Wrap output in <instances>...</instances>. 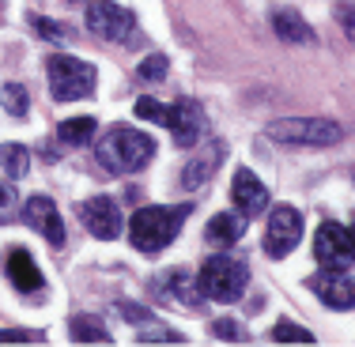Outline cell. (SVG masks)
I'll list each match as a JSON object with an SVG mask.
<instances>
[{
    "instance_id": "1",
    "label": "cell",
    "mask_w": 355,
    "mask_h": 347,
    "mask_svg": "<svg viewBox=\"0 0 355 347\" xmlns=\"http://www.w3.org/2000/svg\"><path fill=\"white\" fill-rule=\"evenodd\" d=\"M185 215H189V204H151V208H140L137 215L129 219L132 249H140V253L166 249V245L178 238Z\"/></svg>"
},
{
    "instance_id": "2",
    "label": "cell",
    "mask_w": 355,
    "mask_h": 347,
    "mask_svg": "<svg viewBox=\"0 0 355 347\" xmlns=\"http://www.w3.org/2000/svg\"><path fill=\"white\" fill-rule=\"evenodd\" d=\"M155 159V140L140 129H125L114 125L103 140H98V163L110 174H137Z\"/></svg>"
},
{
    "instance_id": "3",
    "label": "cell",
    "mask_w": 355,
    "mask_h": 347,
    "mask_svg": "<svg viewBox=\"0 0 355 347\" xmlns=\"http://www.w3.org/2000/svg\"><path fill=\"white\" fill-rule=\"evenodd\" d=\"M46 80H49V95L57 103H80V98L95 95L98 75H95V64L69 57V53H57L46 61Z\"/></svg>"
},
{
    "instance_id": "4",
    "label": "cell",
    "mask_w": 355,
    "mask_h": 347,
    "mask_svg": "<svg viewBox=\"0 0 355 347\" xmlns=\"http://www.w3.org/2000/svg\"><path fill=\"white\" fill-rule=\"evenodd\" d=\"M246 279H250V272L234 253H216V257H208L200 265L197 287L212 302H239L242 291H246Z\"/></svg>"
},
{
    "instance_id": "5",
    "label": "cell",
    "mask_w": 355,
    "mask_h": 347,
    "mask_svg": "<svg viewBox=\"0 0 355 347\" xmlns=\"http://www.w3.org/2000/svg\"><path fill=\"white\" fill-rule=\"evenodd\" d=\"M268 136L291 148H333L344 140V129L325 117H280L268 125Z\"/></svg>"
},
{
    "instance_id": "6",
    "label": "cell",
    "mask_w": 355,
    "mask_h": 347,
    "mask_svg": "<svg viewBox=\"0 0 355 347\" xmlns=\"http://www.w3.org/2000/svg\"><path fill=\"white\" fill-rule=\"evenodd\" d=\"M83 23L95 38H106V42H132L129 35L137 30V15L129 8L114 4V0H91Z\"/></svg>"
},
{
    "instance_id": "7",
    "label": "cell",
    "mask_w": 355,
    "mask_h": 347,
    "mask_svg": "<svg viewBox=\"0 0 355 347\" xmlns=\"http://www.w3.org/2000/svg\"><path fill=\"white\" fill-rule=\"evenodd\" d=\"M314 257L321 268H352L355 265V238L340 223H321L314 234Z\"/></svg>"
},
{
    "instance_id": "8",
    "label": "cell",
    "mask_w": 355,
    "mask_h": 347,
    "mask_svg": "<svg viewBox=\"0 0 355 347\" xmlns=\"http://www.w3.org/2000/svg\"><path fill=\"white\" fill-rule=\"evenodd\" d=\"M302 238V215L291 204H276L272 215H268V231H265V249L268 257H287V253L299 245Z\"/></svg>"
},
{
    "instance_id": "9",
    "label": "cell",
    "mask_w": 355,
    "mask_h": 347,
    "mask_svg": "<svg viewBox=\"0 0 355 347\" xmlns=\"http://www.w3.org/2000/svg\"><path fill=\"white\" fill-rule=\"evenodd\" d=\"M166 129H171V136L178 148H193L200 136H205L208 121H205V109L200 103H193V98H178L174 106H166Z\"/></svg>"
},
{
    "instance_id": "10",
    "label": "cell",
    "mask_w": 355,
    "mask_h": 347,
    "mask_svg": "<svg viewBox=\"0 0 355 347\" xmlns=\"http://www.w3.org/2000/svg\"><path fill=\"white\" fill-rule=\"evenodd\" d=\"M306 283L325 306H333V310H352L355 306V276H348L344 268H321V272H314L306 279Z\"/></svg>"
},
{
    "instance_id": "11",
    "label": "cell",
    "mask_w": 355,
    "mask_h": 347,
    "mask_svg": "<svg viewBox=\"0 0 355 347\" xmlns=\"http://www.w3.org/2000/svg\"><path fill=\"white\" fill-rule=\"evenodd\" d=\"M80 219L83 226H87V234H95V238H117L121 234V208L114 204L110 197H91L80 204Z\"/></svg>"
},
{
    "instance_id": "12",
    "label": "cell",
    "mask_w": 355,
    "mask_h": 347,
    "mask_svg": "<svg viewBox=\"0 0 355 347\" xmlns=\"http://www.w3.org/2000/svg\"><path fill=\"white\" fill-rule=\"evenodd\" d=\"M23 223H27L31 231H38L49 245H64V219L49 197H31L27 204H23Z\"/></svg>"
},
{
    "instance_id": "13",
    "label": "cell",
    "mask_w": 355,
    "mask_h": 347,
    "mask_svg": "<svg viewBox=\"0 0 355 347\" xmlns=\"http://www.w3.org/2000/svg\"><path fill=\"white\" fill-rule=\"evenodd\" d=\"M231 197H234V208H239L246 219L261 215V211L268 208V189H265V181H261L253 170H246V166H242V170H234Z\"/></svg>"
},
{
    "instance_id": "14",
    "label": "cell",
    "mask_w": 355,
    "mask_h": 347,
    "mask_svg": "<svg viewBox=\"0 0 355 347\" xmlns=\"http://www.w3.org/2000/svg\"><path fill=\"white\" fill-rule=\"evenodd\" d=\"M4 268H8V279H12L15 291L31 294V291H38V287H42V272H38L35 257H31L27 249H12V253H8V260H4Z\"/></svg>"
},
{
    "instance_id": "15",
    "label": "cell",
    "mask_w": 355,
    "mask_h": 347,
    "mask_svg": "<svg viewBox=\"0 0 355 347\" xmlns=\"http://www.w3.org/2000/svg\"><path fill=\"white\" fill-rule=\"evenodd\" d=\"M219 163H223V143H208L197 159H189V166H185V174H182V185L185 189H200V185L219 170Z\"/></svg>"
},
{
    "instance_id": "16",
    "label": "cell",
    "mask_w": 355,
    "mask_h": 347,
    "mask_svg": "<svg viewBox=\"0 0 355 347\" xmlns=\"http://www.w3.org/2000/svg\"><path fill=\"white\" fill-rule=\"evenodd\" d=\"M268 23H272L276 38H284V42H310L314 38V27H310L295 8H272Z\"/></svg>"
},
{
    "instance_id": "17",
    "label": "cell",
    "mask_w": 355,
    "mask_h": 347,
    "mask_svg": "<svg viewBox=\"0 0 355 347\" xmlns=\"http://www.w3.org/2000/svg\"><path fill=\"white\" fill-rule=\"evenodd\" d=\"M246 223H250V219L242 215V211H239V215H234V211H219L212 223H208L205 234H208V242H216V245H234L242 238V231H246Z\"/></svg>"
},
{
    "instance_id": "18",
    "label": "cell",
    "mask_w": 355,
    "mask_h": 347,
    "mask_svg": "<svg viewBox=\"0 0 355 347\" xmlns=\"http://www.w3.org/2000/svg\"><path fill=\"white\" fill-rule=\"evenodd\" d=\"M95 117H69V121L57 125V140L69 143V148H83V143L95 140Z\"/></svg>"
},
{
    "instance_id": "19",
    "label": "cell",
    "mask_w": 355,
    "mask_h": 347,
    "mask_svg": "<svg viewBox=\"0 0 355 347\" xmlns=\"http://www.w3.org/2000/svg\"><path fill=\"white\" fill-rule=\"evenodd\" d=\"M69 328H72V340L76 344H110L106 325L98 317H91V313H76V317L69 321Z\"/></svg>"
},
{
    "instance_id": "20",
    "label": "cell",
    "mask_w": 355,
    "mask_h": 347,
    "mask_svg": "<svg viewBox=\"0 0 355 347\" xmlns=\"http://www.w3.org/2000/svg\"><path fill=\"white\" fill-rule=\"evenodd\" d=\"M0 166L8 177H27L31 170V151L23 143H0Z\"/></svg>"
},
{
    "instance_id": "21",
    "label": "cell",
    "mask_w": 355,
    "mask_h": 347,
    "mask_svg": "<svg viewBox=\"0 0 355 347\" xmlns=\"http://www.w3.org/2000/svg\"><path fill=\"white\" fill-rule=\"evenodd\" d=\"M0 103H4V109L12 117H27L31 95H27V87H23V83H4V87H0Z\"/></svg>"
},
{
    "instance_id": "22",
    "label": "cell",
    "mask_w": 355,
    "mask_h": 347,
    "mask_svg": "<svg viewBox=\"0 0 355 347\" xmlns=\"http://www.w3.org/2000/svg\"><path fill=\"white\" fill-rule=\"evenodd\" d=\"M272 340L276 344H314V332H310V328H302V325H291V321H276Z\"/></svg>"
},
{
    "instance_id": "23",
    "label": "cell",
    "mask_w": 355,
    "mask_h": 347,
    "mask_svg": "<svg viewBox=\"0 0 355 347\" xmlns=\"http://www.w3.org/2000/svg\"><path fill=\"white\" fill-rule=\"evenodd\" d=\"M31 27H35V35H42L46 42H69V27H64V23H53V19H42V15H31Z\"/></svg>"
},
{
    "instance_id": "24",
    "label": "cell",
    "mask_w": 355,
    "mask_h": 347,
    "mask_svg": "<svg viewBox=\"0 0 355 347\" xmlns=\"http://www.w3.org/2000/svg\"><path fill=\"white\" fill-rule=\"evenodd\" d=\"M140 80H166V57L163 53H155V57H144V64H140Z\"/></svg>"
},
{
    "instance_id": "25",
    "label": "cell",
    "mask_w": 355,
    "mask_h": 347,
    "mask_svg": "<svg viewBox=\"0 0 355 347\" xmlns=\"http://www.w3.org/2000/svg\"><path fill=\"white\" fill-rule=\"evenodd\" d=\"M117 313H121L125 321H132V325H151V321H155V313H148L144 306H137V302H117Z\"/></svg>"
},
{
    "instance_id": "26",
    "label": "cell",
    "mask_w": 355,
    "mask_h": 347,
    "mask_svg": "<svg viewBox=\"0 0 355 347\" xmlns=\"http://www.w3.org/2000/svg\"><path fill=\"white\" fill-rule=\"evenodd\" d=\"M137 117L163 125V121H166V106H163V103H155V98H140V103H137Z\"/></svg>"
},
{
    "instance_id": "27",
    "label": "cell",
    "mask_w": 355,
    "mask_h": 347,
    "mask_svg": "<svg viewBox=\"0 0 355 347\" xmlns=\"http://www.w3.org/2000/svg\"><path fill=\"white\" fill-rule=\"evenodd\" d=\"M336 23H340L344 35L355 42V4H336Z\"/></svg>"
},
{
    "instance_id": "28",
    "label": "cell",
    "mask_w": 355,
    "mask_h": 347,
    "mask_svg": "<svg viewBox=\"0 0 355 347\" xmlns=\"http://www.w3.org/2000/svg\"><path fill=\"white\" fill-rule=\"evenodd\" d=\"M140 344H185L182 332H171V328H159V332H144Z\"/></svg>"
},
{
    "instance_id": "29",
    "label": "cell",
    "mask_w": 355,
    "mask_h": 347,
    "mask_svg": "<svg viewBox=\"0 0 355 347\" xmlns=\"http://www.w3.org/2000/svg\"><path fill=\"white\" fill-rule=\"evenodd\" d=\"M42 336L38 332H27V328H8V332H0V344H38Z\"/></svg>"
},
{
    "instance_id": "30",
    "label": "cell",
    "mask_w": 355,
    "mask_h": 347,
    "mask_svg": "<svg viewBox=\"0 0 355 347\" xmlns=\"http://www.w3.org/2000/svg\"><path fill=\"white\" fill-rule=\"evenodd\" d=\"M212 332H216V336H223L227 344H239V340H242V328L234 325V321H216Z\"/></svg>"
},
{
    "instance_id": "31",
    "label": "cell",
    "mask_w": 355,
    "mask_h": 347,
    "mask_svg": "<svg viewBox=\"0 0 355 347\" xmlns=\"http://www.w3.org/2000/svg\"><path fill=\"white\" fill-rule=\"evenodd\" d=\"M12 208H15V189H12V185L0 181V219H4Z\"/></svg>"
},
{
    "instance_id": "32",
    "label": "cell",
    "mask_w": 355,
    "mask_h": 347,
    "mask_svg": "<svg viewBox=\"0 0 355 347\" xmlns=\"http://www.w3.org/2000/svg\"><path fill=\"white\" fill-rule=\"evenodd\" d=\"M348 231H352V238H355V215H352V226H348Z\"/></svg>"
},
{
    "instance_id": "33",
    "label": "cell",
    "mask_w": 355,
    "mask_h": 347,
    "mask_svg": "<svg viewBox=\"0 0 355 347\" xmlns=\"http://www.w3.org/2000/svg\"><path fill=\"white\" fill-rule=\"evenodd\" d=\"M76 4H91V0H76Z\"/></svg>"
}]
</instances>
